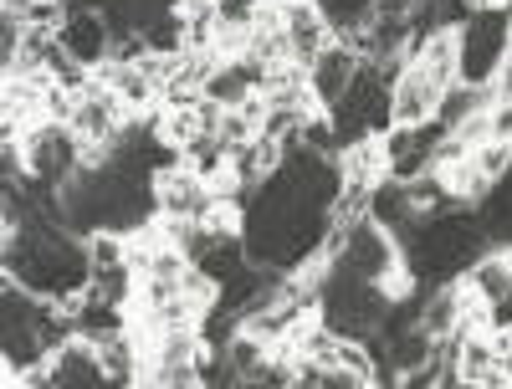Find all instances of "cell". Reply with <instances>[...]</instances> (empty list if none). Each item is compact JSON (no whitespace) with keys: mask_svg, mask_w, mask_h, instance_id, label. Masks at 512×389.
<instances>
[{"mask_svg":"<svg viewBox=\"0 0 512 389\" xmlns=\"http://www.w3.org/2000/svg\"><path fill=\"white\" fill-rule=\"evenodd\" d=\"M441 98L446 88L425 72L420 62H405L395 72V93H390V108H395V128H415V123H431L441 113Z\"/></svg>","mask_w":512,"mask_h":389,"instance_id":"52a82bcc","label":"cell"},{"mask_svg":"<svg viewBox=\"0 0 512 389\" xmlns=\"http://www.w3.org/2000/svg\"><path fill=\"white\" fill-rule=\"evenodd\" d=\"M72 333H77L72 308H62L52 297H36L6 277V287H0V354H6V369L47 364Z\"/></svg>","mask_w":512,"mask_h":389,"instance_id":"3957f363","label":"cell"},{"mask_svg":"<svg viewBox=\"0 0 512 389\" xmlns=\"http://www.w3.org/2000/svg\"><path fill=\"white\" fill-rule=\"evenodd\" d=\"M6 277L36 297H52L62 308H72L93 282V251L88 241H77L67 221L31 215L21 231H6Z\"/></svg>","mask_w":512,"mask_h":389,"instance_id":"6da1fadb","label":"cell"},{"mask_svg":"<svg viewBox=\"0 0 512 389\" xmlns=\"http://www.w3.org/2000/svg\"><path fill=\"white\" fill-rule=\"evenodd\" d=\"M216 190H210V180L200 175L195 164H169L154 175V210L159 221H210V210H216Z\"/></svg>","mask_w":512,"mask_h":389,"instance_id":"5b68a950","label":"cell"},{"mask_svg":"<svg viewBox=\"0 0 512 389\" xmlns=\"http://www.w3.org/2000/svg\"><path fill=\"white\" fill-rule=\"evenodd\" d=\"M487 241L492 236L482 226V215H461L451 205V210L425 215V221L415 226V236L400 251H405V267L415 272V282L441 287V282H456V277L472 272L487 256Z\"/></svg>","mask_w":512,"mask_h":389,"instance_id":"7a4b0ae2","label":"cell"},{"mask_svg":"<svg viewBox=\"0 0 512 389\" xmlns=\"http://www.w3.org/2000/svg\"><path fill=\"white\" fill-rule=\"evenodd\" d=\"M57 41L67 47V57L88 72L113 62V21L103 11H67L62 26H57Z\"/></svg>","mask_w":512,"mask_h":389,"instance_id":"8992f818","label":"cell"},{"mask_svg":"<svg viewBox=\"0 0 512 389\" xmlns=\"http://www.w3.org/2000/svg\"><path fill=\"white\" fill-rule=\"evenodd\" d=\"M359 67H364V57L354 52V47H344V41H333V47L308 67V77H313V98H318V108H333L338 98L349 93V82L359 77Z\"/></svg>","mask_w":512,"mask_h":389,"instance_id":"9c48e42d","label":"cell"},{"mask_svg":"<svg viewBox=\"0 0 512 389\" xmlns=\"http://www.w3.org/2000/svg\"><path fill=\"white\" fill-rule=\"evenodd\" d=\"M47 369H52V389H98V384H108L103 349L88 343V338H77V333L47 359Z\"/></svg>","mask_w":512,"mask_h":389,"instance_id":"ba28073f","label":"cell"},{"mask_svg":"<svg viewBox=\"0 0 512 389\" xmlns=\"http://www.w3.org/2000/svg\"><path fill=\"white\" fill-rule=\"evenodd\" d=\"M262 6H267V0H216V26L251 31L256 21H262Z\"/></svg>","mask_w":512,"mask_h":389,"instance_id":"8fae6325","label":"cell"},{"mask_svg":"<svg viewBox=\"0 0 512 389\" xmlns=\"http://www.w3.org/2000/svg\"><path fill=\"white\" fill-rule=\"evenodd\" d=\"M456 41H461V82L492 88L512 57V6H477L456 26Z\"/></svg>","mask_w":512,"mask_h":389,"instance_id":"277c9868","label":"cell"},{"mask_svg":"<svg viewBox=\"0 0 512 389\" xmlns=\"http://www.w3.org/2000/svg\"><path fill=\"white\" fill-rule=\"evenodd\" d=\"M256 93H262V72H256L246 57H221L216 72L205 82V98L221 103V108H246Z\"/></svg>","mask_w":512,"mask_h":389,"instance_id":"30bf717a","label":"cell"},{"mask_svg":"<svg viewBox=\"0 0 512 389\" xmlns=\"http://www.w3.org/2000/svg\"><path fill=\"white\" fill-rule=\"evenodd\" d=\"M497 98H507V103H512V57H507V67L497 72Z\"/></svg>","mask_w":512,"mask_h":389,"instance_id":"7c38bea8","label":"cell"}]
</instances>
